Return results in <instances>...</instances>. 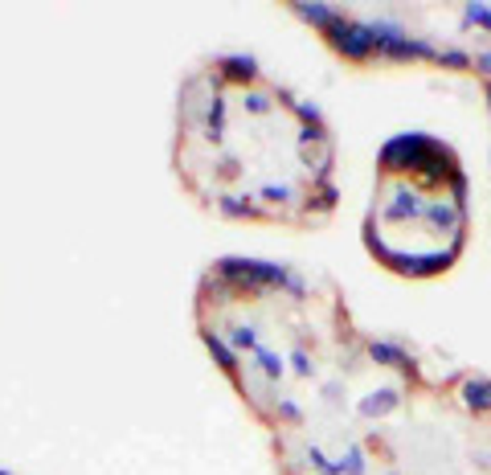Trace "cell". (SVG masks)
I'll return each instance as SVG.
<instances>
[{
  "label": "cell",
  "mask_w": 491,
  "mask_h": 475,
  "mask_svg": "<svg viewBox=\"0 0 491 475\" xmlns=\"http://www.w3.org/2000/svg\"><path fill=\"white\" fill-rule=\"evenodd\" d=\"M192 323L279 475H491V377L430 373L369 332L340 287L287 263L217 258Z\"/></svg>",
  "instance_id": "obj_1"
},
{
  "label": "cell",
  "mask_w": 491,
  "mask_h": 475,
  "mask_svg": "<svg viewBox=\"0 0 491 475\" xmlns=\"http://www.w3.org/2000/svg\"><path fill=\"white\" fill-rule=\"evenodd\" d=\"M336 160L328 119L254 58L213 53L181 78L172 172L213 217L323 230L340 209Z\"/></svg>",
  "instance_id": "obj_2"
},
{
  "label": "cell",
  "mask_w": 491,
  "mask_h": 475,
  "mask_svg": "<svg viewBox=\"0 0 491 475\" xmlns=\"http://www.w3.org/2000/svg\"><path fill=\"white\" fill-rule=\"evenodd\" d=\"M364 250L401 279H438L471 238V181L459 152L430 132L381 143L364 209Z\"/></svg>",
  "instance_id": "obj_3"
},
{
  "label": "cell",
  "mask_w": 491,
  "mask_h": 475,
  "mask_svg": "<svg viewBox=\"0 0 491 475\" xmlns=\"http://www.w3.org/2000/svg\"><path fill=\"white\" fill-rule=\"evenodd\" d=\"M287 17L303 20L331 53L356 70H442L462 74L483 91L491 119V4H287Z\"/></svg>",
  "instance_id": "obj_4"
}]
</instances>
